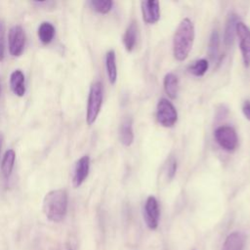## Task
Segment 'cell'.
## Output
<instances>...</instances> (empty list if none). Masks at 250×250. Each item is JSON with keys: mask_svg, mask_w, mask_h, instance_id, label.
Masks as SVG:
<instances>
[{"mask_svg": "<svg viewBox=\"0 0 250 250\" xmlns=\"http://www.w3.org/2000/svg\"><path fill=\"white\" fill-rule=\"evenodd\" d=\"M194 41V25L188 18L179 23L173 37V55L178 62L185 61L192 48Z\"/></svg>", "mask_w": 250, "mask_h": 250, "instance_id": "6da1fadb", "label": "cell"}, {"mask_svg": "<svg viewBox=\"0 0 250 250\" xmlns=\"http://www.w3.org/2000/svg\"><path fill=\"white\" fill-rule=\"evenodd\" d=\"M67 204V192L64 189H54L45 195L42 210L49 221L59 223L62 221L66 215Z\"/></svg>", "mask_w": 250, "mask_h": 250, "instance_id": "7a4b0ae2", "label": "cell"}, {"mask_svg": "<svg viewBox=\"0 0 250 250\" xmlns=\"http://www.w3.org/2000/svg\"><path fill=\"white\" fill-rule=\"evenodd\" d=\"M104 99V88L100 81L94 82L89 91L88 102H87V111H86V121L88 125H92L98 118L101 111Z\"/></svg>", "mask_w": 250, "mask_h": 250, "instance_id": "3957f363", "label": "cell"}, {"mask_svg": "<svg viewBox=\"0 0 250 250\" xmlns=\"http://www.w3.org/2000/svg\"><path fill=\"white\" fill-rule=\"evenodd\" d=\"M214 138L217 144L226 151L232 152L236 149L238 144L237 134L233 127L229 125L219 126L214 132Z\"/></svg>", "mask_w": 250, "mask_h": 250, "instance_id": "277c9868", "label": "cell"}, {"mask_svg": "<svg viewBox=\"0 0 250 250\" xmlns=\"http://www.w3.org/2000/svg\"><path fill=\"white\" fill-rule=\"evenodd\" d=\"M156 120L166 128L173 127L178 120V112L174 104L167 99L162 98L159 100L156 106Z\"/></svg>", "mask_w": 250, "mask_h": 250, "instance_id": "5b68a950", "label": "cell"}, {"mask_svg": "<svg viewBox=\"0 0 250 250\" xmlns=\"http://www.w3.org/2000/svg\"><path fill=\"white\" fill-rule=\"evenodd\" d=\"M236 35L239 41V49L243 63L246 67L250 66V28L243 22L236 24Z\"/></svg>", "mask_w": 250, "mask_h": 250, "instance_id": "8992f818", "label": "cell"}, {"mask_svg": "<svg viewBox=\"0 0 250 250\" xmlns=\"http://www.w3.org/2000/svg\"><path fill=\"white\" fill-rule=\"evenodd\" d=\"M8 42L10 54L14 57H20L25 45V33L21 25H14L10 28Z\"/></svg>", "mask_w": 250, "mask_h": 250, "instance_id": "52a82bcc", "label": "cell"}, {"mask_svg": "<svg viewBox=\"0 0 250 250\" xmlns=\"http://www.w3.org/2000/svg\"><path fill=\"white\" fill-rule=\"evenodd\" d=\"M160 211L157 199L150 195L146 198L144 208V219L149 229H156L159 223Z\"/></svg>", "mask_w": 250, "mask_h": 250, "instance_id": "ba28073f", "label": "cell"}, {"mask_svg": "<svg viewBox=\"0 0 250 250\" xmlns=\"http://www.w3.org/2000/svg\"><path fill=\"white\" fill-rule=\"evenodd\" d=\"M90 170V157L89 155H83L80 157L74 166L72 185L74 188H79L87 179Z\"/></svg>", "mask_w": 250, "mask_h": 250, "instance_id": "9c48e42d", "label": "cell"}, {"mask_svg": "<svg viewBox=\"0 0 250 250\" xmlns=\"http://www.w3.org/2000/svg\"><path fill=\"white\" fill-rule=\"evenodd\" d=\"M141 10L143 20L147 24H153L160 19L159 2L156 0H148L141 2Z\"/></svg>", "mask_w": 250, "mask_h": 250, "instance_id": "30bf717a", "label": "cell"}, {"mask_svg": "<svg viewBox=\"0 0 250 250\" xmlns=\"http://www.w3.org/2000/svg\"><path fill=\"white\" fill-rule=\"evenodd\" d=\"M239 21L238 16L234 13H230L227 19L225 32H224V43L227 47L233 44L236 35V24Z\"/></svg>", "mask_w": 250, "mask_h": 250, "instance_id": "8fae6325", "label": "cell"}, {"mask_svg": "<svg viewBox=\"0 0 250 250\" xmlns=\"http://www.w3.org/2000/svg\"><path fill=\"white\" fill-rule=\"evenodd\" d=\"M10 87L16 96L22 97L24 95V93H25L24 75L21 69H16L11 73Z\"/></svg>", "mask_w": 250, "mask_h": 250, "instance_id": "7c38bea8", "label": "cell"}, {"mask_svg": "<svg viewBox=\"0 0 250 250\" xmlns=\"http://www.w3.org/2000/svg\"><path fill=\"white\" fill-rule=\"evenodd\" d=\"M120 141L125 146H130L134 141L133 120L131 117H125L121 122L119 129Z\"/></svg>", "mask_w": 250, "mask_h": 250, "instance_id": "4fadbf2b", "label": "cell"}, {"mask_svg": "<svg viewBox=\"0 0 250 250\" xmlns=\"http://www.w3.org/2000/svg\"><path fill=\"white\" fill-rule=\"evenodd\" d=\"M244 241L245 237L243 233L239 231H233L227 236L223 245V250H242Z\"/></svg>", "mask_w": 250, "mask_h": 250, "instance_id": "5bb4252c", "label": "cell"}, {"mask_svg": "<svg viewBox=\"0 0 250 250\" xmlns=\"http://www.w3.org/2000/svg\"><path fill=\"white\" fill-rule=\"evenodd\" d=\"M137 33H138V25L135 21H132L128 27L125 30L123 35V44L125 49L128 52H132L136 46L137 42Z\"/></svg>", "mask_w": 250, "mask_h": 250, "instance_id": "9a60e30c", "label": "cell"}, {"mask_svg": "<svg viewBox=\"0 0 250 250\" xmlns=\"http://www.w3.org/2000/svg\"><path fill=\"white\" fill-rule=\"evenodd\" d=\"M163 87L170 99H176L179 91V80L177 75L172 72L167 73L163 79Z\"/></svg>", "mask_w": 250, "mask_h": 250, "instance_id": "2e32d148", "label": "cell"}, {"mask_svg": "<svg viewBox=\"0 0 250 250\" xmlns=\"http://www.w3.org/2000/svg\"><path fill=\"white\" fill-rule=\"evenodd\" d=\"M105 68L110 84H115L117 79V66L115 52L113 50H109L105 55Z\"/></svg>", "mask_w": 250, "mask_h": 250, "instance_id": "e0dca14e", "label": "cell"}, {"mask_svg": "<svg viewBox=\"0 0 250 250\" xmlns=\"http://www.w3.org/2000/svg\"><path fill=\"white\" fill-rule=\"evenodd\" d=\"M15 160H16L15 150L14 149L6 150V152L2 158V162H1V173L5 179L10 178V176L13 172Z\"/></svg>", "mask_w": 250, "mask_h": 250, "instance_id": "ac0fdd59", "label": "cell"}, {"mask_svg": "<svg viewBox=\"0 0 250 250\" xmlns=\"http://www.w3.org/2000/svg\"><path fill=\"white\" fill-rule=\"evenodd\" d=\"M55 36V27L49 21H43L38 27V38L42 44H49Z\"/></svg>", "mask_w": 250, "mask_h": 250, "instance_id": "d6986e66", "label": "cell"}, {"mask_svg": "<svg viewBox=\"0 0 250 250\" xmlns=\"http://www.w3.org/2000/svg\"><path fill=\"white\" fill-rule=\"evenodd\" d=\"M220 49V36L217 30H213L208 43V55L211 61H215L218 58Z\"/></svg>", "mask_w": 250, "mask_h": 250, "instance_id": "ffe728a7", "label": "cell"}, {"mask_svg": "<svg viewBox=\"0 0 250 250\" xmlns=\"http://www.w3.org/2000/svg\"><path fill=\"white\" fill-rule=\"evenodd\" d=\"M208 67H209L208 61L205 59H200L188 66V71L192 75L200 77L206 73V71L208 70Z\"/></svg>", "mask_w": 250, "mask_h": 250, "instance_id": "44dd1931", "label": "cell"}, {"mask_svg": "<svg viewBox=\"0 0 250 250\" xmlns=\"http://www.w3.org/2000/svg\"><path fill=\"white\" fill-rule=\"evenodd\" d=\"M90 5L94 11L99 14H107L113 5V2L110 0H93L90 1Z\"/></svg>", "mask_w": 250, "mask_h": 250, "instance_id": "7402d4cb", "label": "cell"}, {"mask_svg": "<svg viewBox=\"0 0 250 250\" xmlns=\"http://www.w3.org/2000/svg\"><path fill=\"white\" fill-rule=\"evenodd\" d=\"M5 56V22L0 19V62H3Z\"/></svg>", "mask_w": 250, "mask_h": 250, "instance_id": "603a6c76", "label": "cell"}, {"mask_svg": "<svg viewBox=\"0 0 250 250\" xmlns=\"http://www.w3.org/2000/svg\"><path fill=\"white\" fill-rule=\"evenodd\" d=\"M168 178L171 180L174 178L177 172V160L175 158H170L168 161Z\"/></svg>", "mask_w": 250, "mask_h": 250, "instance_id": "cb8c5ba5", "label": "cell"}, {"mask_svg": "<svg viewBox=\"0 0 250 250\" xmlns=\"http://www.w3.org/2000/svg\"><path fill=\"white\" fill-rule=\"evenodd\" d=\"M242 112L246 119L250 120V101L246 100L242 104Z\"/></svg>", "mask_w": 250, "mask_h": 250, "instance_id": "d4e9b609", "label": "cell"}, {"mask_svg": "<svg viewBox=\"0 0 250 250\" xmlns=\"http://www.w3.org/2000/svg\"><path fill=\"white\" fill-rule=\"evenodd\" d=\"M2 144H3V135L0 131V151H1V147H2Z\"/></svg>", "mask_w": 250, "mask_h": 250, "instance_id": "484cf974", "label": "cell"}, {"mask_svg": "<svg viewBox=\"0 0 250 250\" xmlns=\"http://www.w3.org/2000/svg\"><path fill=\"white\" fill-rule=\"evenodd\" d=\"M0 93H1V83H0Z\"/></svg>", "mask_w": 250, "mask_h": 250, "instance_id": "4316f807", "label": "cell"}, {"mask_svg": "<svg viewBox=\"0 0 250 250\" xmlns=\"http://www.w3.org/2000/svg\"><path fill=\"white\" fill-rule=\"evenodd\" d=\"M192 250H195V249H192Z\"/></svg>", "mask_w": 250, "mask_h": 250, "instance_id": "83f0119b", "label": "cell"}]
</instances>
